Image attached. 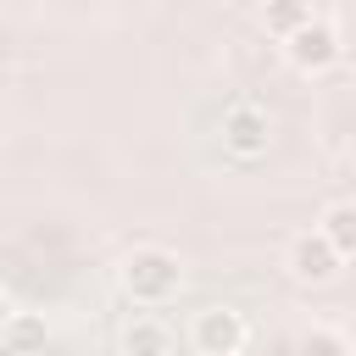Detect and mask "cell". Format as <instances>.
Segmentation results:
<instances>
[{
  "instance_id": "obj_1",
  "label": "cell",
  "mask_w": 356,
  "mask_h": 356,
  "mask_svg": "<svg viewBox=\"0 0 356 356\" xmlns=\"http://www.w3.org/2000/svg\"><path fill=\"white\" fill-rule=\"evenodd\" d=\"M117 284L134 306H167L184 289V261L167 245H134L117 267Z\"/></svg>"
},
{
  "instance_id": "obj_2",
  "label": "cell",
  "mask_w": 356,
  "mask_h": 356,
  "mask_svg": "<svg viewBox=\"0 0 356 356\" xmlns=\"http://www.w3.org/2000/svg\"><path fill=\"white\" fill-rule=\"evenodd\" d=\"M339 56H345V44H339V28L328 17H312L306 28H295L284 39V61L295 72H306V78H323L328 67H339Z\"/></svg>"
},
{
  "instance_id": "obj_3",
  "label": "cell",
  "mask_w": 356,
  "mask_h": 356,
  "mask_svg": "<svg viewBox=\"0 0 356 356\" xmlns=\"http://www.w3.org/2000/svg\"><path fill=\"white\" fill-rule=\"evenodd\" d=\"M217 134H222V150H228V156L256 161V156H267V145H273V117H267V106H256V100H234V106H222Z\"/></svg>"
},
{
  "instance_id": "obj_4",
  "label": "cell",
  "mask_w": 356,
  "mask_h": 356,
  "mask_svg": "<svg viewBox=\"0 0 356 356\" xmlns=\"http://www.w3.org/2000/svg\"><path fill=\"white\" fill-rule=\"evenodd\" d=\"M189 339H195L200 356H239L245 339H250V323H245V312H234V306H206V312L195 317Z\"/></svg>"
},
{
  "instance_id": "obj_5",
  "label": "cell",
  "mask_w": 356,
  "mask_h": 356,
  "mask_svg": "<svg viewBox=\"0 0 356 356\" xmlns=\"http://www.w3.org/2000/svg\"><path fill=\"white\" fill-rule=\"evenodd\" d=\"M284 267H289V278H295V284H334L345 261H339V256H334L317 234H295V239H289Z\"/></svg>"
},
{
  "instance_id": "obj_6",
  "label": "cell",
  "mask_w": 356,
  "mask_h": 356,
  "mask_svg": "<svg viewBox=\"0 0 356 356\" xmlns=\"http://www.w3.org/2000/svg\"><path fill=\"white\" fill-rule=\"evenodd\" d=\"M312 234H317V239H323L339 261H350V256H356V206H350V200L323 206V222H317Z\"/></svg>"
},
{
  "instance_id": "obj_7",
  "label": "cell",
  "mask_w": 356,
  "mask_h": 356,
  "mask_svg": "<svg viewBox=\"0 0 356 356\" xmlns=\"http://www.w3.org/2000/svg\"><path fill=\"white\" fill-rule=\"evenodd\" d=\"M172 350V334L161 317H134L122 328V356H167Z\"/></svg>"
},
{
  "instance_id": "obj_8",
  "label": "cell",
  "mask_w": 356,
  "mask_h": 356,
  "mask_svg": "<svg viewBox=\"0 0 356 356\" xmlns=\"http://www.w3.org/2000/svg\"><path fill=\"white\" fill-rule=\"evenodd\" d=\"M317 11L306 6V0H273V6H261V28L267 33H278V39H289L295 28H306Z\"/></svg>"
},
{
  "instance_id": "obj_9",
  "label": "cell",
  "mask_w": 356,
  "mask_h": 356,
  "mask_svg": "<svg viewBox=\"0 0 356 356\" xmlns=\"http://www.w3.org/2000/svg\"><path fill=\"white\" fill-rule=\"evenodd\" d=\"M44 339H50V328H44V317H33V312H17V317L6 323V334H0V345H6V350H17V356L39 350Z\"/></svg>"
},
{
  "instance_id": "obj_10",
  "label": "cell",
  "mask_w": 356,
  "mask_h": 356,
  "mask_svg": "<svg viewBox=\"0 0 356 356\" xmlns=\"http://www.w3.org/2000/svg\"><path fill=\"white\" fill-rule=\"evenodd\" d=\"M300 350H306V356H350V339H345V334H334V328H312Z\"/></svg>"
},
{
  "instance_id": "obj_11",
  "label": "cell",
  "mask_w": 356,
  "mask_h": 356,
  "mask_svg": "<svg viewBox=\"0 0 356 356\" xmlns=\"http://www.w3.org/2000/svg\"><path fill=\"white\" fill-rule=\"evenodd\" d=\"M11 317H17V300L0 289V334H6V323H11Z\"/></svg>"
}]
</instances>
